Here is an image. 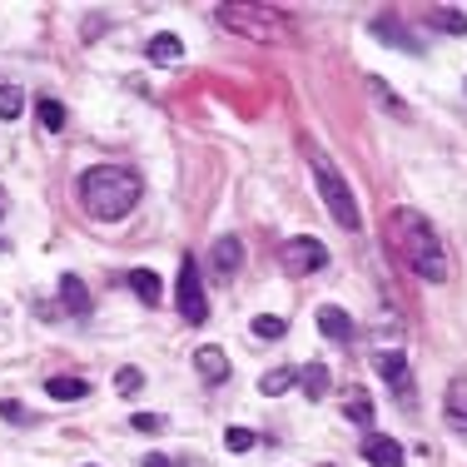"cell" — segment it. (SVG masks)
Wrapping results in <instances>:
<instances>
[{"instance_id": "cell-1", "label": "cell", "mask_w": 467, "mask_h": 467, "mask_svg": "<svg viewBox=\"0 0 467 467\" xmlns=\"http://www.w3.org/2000/svg\"><path fill=\"white\" fill-rule=\"evenodd\" d=\"M388 244H393V254L418 274V279H428V284L448 279V249H442L438 229H432L418 209H393V214H388Z\"/></svg>"}, {"instance_id": "cell-2", "label": "cell", "mask_w": 467, "mask_h": 467, "mask_svg": "<svg viewBox=\"0 0 467 467\" xmlns=\"http://www.w3.org/2000/svg\"><path fill=\"white\" fill-rule=\"evenodd\" d=\"M140 194H144L140 174L125 170V164H95V170L80 180V204H85V214L109 219V224H115V219H125L130 209L140 204Z\"/></svg>"}, {"instance_id": "cell-3", "label": "cell", "mask_w": 467, "mask_h": 467, "mask_svg": "<svg viewBox=\"0 0 467 467\" xmlns=\"http://www.w3.org/2000/svg\"><path fill=\"white\" fill-rule=\"evenodd\" d=\"M308 164H314V184H318V194H324L328 214L338 219V224L348 229V234H358V229H363V214H358V204H353V194H348V184H343V174L328 164L324 150H308Z\"/></svg>"}, {"instance_id": "cell-4", "label": "cell", "mask_w": 467, "mask_h": 467, "mask_svg": "<svg viewBox=\"0 0 467 467\" xmlns=\"http://www.w3.org/2000/svg\"><path fill=\"white\" fill-rule=\"evenodd\" d=\"M279 264L294 274V279H304V274H318L328 264V249L318 239H308V234H298V239H288L279 249Z\"/></svg>"}, {"instance_id": "cell-5", "label": "cell", "mask_w": 467, "mask_h": 467, "mask_svg": "<svg viewBox=\"0 0 467 467\" xmlns=\"http://www.w3.org/2000/svg\"><path fill=\"white\" fill-rule=\"evenodd\" d=\"M180 314L189 318V324H204L209 318V304H204V279H199V264L194 259H184L180 264Z\"/></svg>"}, {"instance_id": "cell-6", "label": "cell", "mask_w": 467, "mask_h": 467, "mask_svg": "<svg viewBox=\"0 0 467 467\" xmlns=\"http://www.w3.org/2000/svg\"><path fill=\"white\" fill-rule=\"evenodd\" d=\"M373 368L383 373V383L393 388L398 398H413V373H408V358H403V348H383V353H373Z\"/></svg>"}, {"instance_id": "cell-7", "label": "cell", "mask_w": 467, "mask_h": 467, "mask_svg": "<svg viewBox=\"0 0 467 467\" xmlns=\"http://www.w3.org/2000/svg\"><path fill=\"white\" fill-rule=\"evenodd\" d=\"M363 462L368 467H403V442L388 432H368L363 438Z\"/></svg>"}, {"instance_id": "cell-8", "label": "cell", "mask_w": 467, "mask_h": 467, "mask_svg": "<svg viewBox=\"0 0 467 467\" xmlns=\"http://www.w3.org/2000/svg\"><path fill=\"white\" fill-rule=\"evenodd\" d=\"M209 264H214V274L229 284L234 274L244 269V244L234 239V234H229V239H214V254H209Z\"/></svg>"}, {"instance_id": "cell-9", "label": "cell", "mask_w": 467, "mask_h": 467, "mask_svg": "<svg viewBox=\"0 0 467 467\" xmlns=\"http://www.w3.org/2000/svg\"><path fill=\"white\" fill-rule=\"evenodd\" d=\"M194 368L204 383H229V353L219 348V343H204V348L194 353Z\"/></svg>"}, {"instance_id": "cell-10", "label": "cell", "mask_w": 467, "mask_h": 467, "mask_svg": "<svg viewBox=\"0 0 467 467\" xmlns=\"http://www.w3.org/2000/svg\"><path fill=\"white\" fill-rule=\"evenodd\" d=\"M318 328H324V338H333V343H348L353 338V318L343 314V308H333V304L318 308Z\"/></svg>"}, {"instance_id": "cell-11", "label": "cell", "mask_w": 467, "mask_h": 467, "mask_svg": "<svg viewBox=\"0 0 467 467\" xmlns=\"http://www.w3.org/2000/svg\"><path fill=\"white\" fill-rule=\"evenodd\" d=\"M125 284L135 288V298H140V304H160V294H164V284H160V274H154V269H135Z\"/></svg>"}, {"instance_id": "cell-12", "label": "cell", "mask_w": 467, "mask_h": 467, "mask_svg": "<svg viewBox=\"0 0 467 467\" xmlns=\"http://www.w3.org/2000/svg\"><path fill=\"white\" fill-rule=\"evenodd\" d=\"M60 298H65V308H70L75 318L90 314V294H85V284L75 279V274H65V279H60Z\"/></svg>"}, {"instance_id": "cell-13", "label": "cell", "mask_w": 467, "mask_h": 467, "mask_svg": "<svg viewBox=\"0 0 467 467\" xmlns=\"http://www.w3.org/2000/svg\"><path fill=\"white\" fill-rule=\"evenodd\" d=\"M180 55H184V46H180V36H154L150 40V65H180Z\"/></svg>"}, {"instance_id": "cell-14", "label": "cell", "mask_w": 467, "mask_h": 467, "mask_svg": "<svg viewBox=\"0 0 467 467\" xmlns=\"http://www.w3.org/2000/svg\"><path fill=\"white\" fill-rule=\"evenodd\" d=\"M46 393L55 398V403H75V398H85V393H90V383H85V378H50V383H46Z\"/></svg>"}, {"instance_id": "cell-15", "label": "cell", "mask_w": 467, "mask_h": 467, "mask_svg": "<svg viewBox=\"0 0 467 467\" xmlns=\"http://www.w3.org/2000/svg\"><path fill=\"white\" fill-rule=\"evenodd\" d=\"M442 408H448V418L458 422V428H467V378H452V383H448Z\"/></svg>"}, {"instance_id": "cell-16", "label": "cell", "mask_w": 467, "mask_h": 467, "mask_svg": "<svg viewBox=\"0 0 467 467\" xmlns=\"http://www.w3.org/2000/svg\"><path fill=\"white\" fill-rule=\"evenodd\" d=\"M298 388H304L314 403H318V398H328V368H324V363H308V368L298 373Z\"/></svg>"}, {"instance_id": "cell-17", "label": "cell", "mask_w": 467, "mask_h": 467, "mask_svg": "<svg viewBox=\"0 0 467 467\" xmlns=\"http://www.w3.org/2000/svg\"><path fill=\"white\" fill-rule=\"evenodd\" d=\"M428 20H432V26H438V30H448V36H467V16H462V10L432 5V10H428Z\"/></svg>"}, {"instance_id": "cell-18", "label": "cell", "mask_w": 467, "mask_h": 467, "mask_svg": "<svg viewBox=\"0 0 467 467\" xmlns=\"http://www.w3.org/2000/svg\"><path fill=\"white\" fill-rule=\"evenodd\" d=\"M294 378H298L294 368H269V373L259 378V393H264V398H279V393H288V388H294Z\"/></svg>"}, {"instance_id": "cell-19", "label": "cell", "mask_w": 467, "mask_h": 467, "mask_svg": "<svg viewBox=\"0 0 467 467\" xmlns=\"http://www.w3.org/2000/svg\"><path fill=\"white\" fill-rule=\"evenodd\" d=\"M26 115V90L20 85H0V119H20Z\"/></svg>"}, {"instance_id": "cell-20", "label": "cell", "mask_w": 467, "mask_h": 467, "mask_svg": "<svg viewBox=\"0 0 467 467\" xmlns=\"http://www.w3.org/2000/svg\"><path fill=\"white\" fill-rule=\"evenodd\" d=\"M373 36H378V40H393V46H403V50H422L418 40L408 36L403 26H398V20H378V26H373Z\"/></svg>"}, {"instance_id": "cell-21", "label": "cell", "mask_w": 467, "mask_h": 467, "mask_svg": "<svg viewBox=\"0 0 467 467\" xmlns=\"http://www.w3.org/2000/svg\"><path fill=\"white\" fill-rule=\"evenodd\" d=\"M343 413H348L353 422H363V428H368V422H373V398L353 388V393H348V403H343Z\"/></svg>"}, {"instance_id": "cell-22", "label": "cell", "mask_w": 467, "mask_h": 467, "mask_svg": "<svg viewBox=\"0 0 467 467\" xmlns=\"http://www.w3.org/2000/svg\"><path fill=\"white\" fill-rule=\"evenodd\" d=\"M249 328H254V338H284V333H288V324H284V318H274V314H259Z\"/></svg>"}, {"instance_id": "cell-23", "label": "cell", "mask_w": 467, "mask_h": 467, "mask_svg": "<svg viewBox=\"0 0 467 467\" xmlns=\"http://www.w3.org/2000/svg\"><path fill=\"white\" fill-rule=\"evenodd\" d=\"M40 125H46L50 130V135H55V130H65V109H60V99H40Z\"/></svg>"}, {"instance_id": "cell-24", "label": "cell", "mask_w": 467, "mask_h": 467, "mask_svg": "<svg viewBox=\"0 0 467 467\" xmlns=\"http://www.w3.org/2000/svg\"><path fill=\"white\" fill-rule=\"evenodd\" d=\"M115 388H119L125 398H135L140 388H144V373H140V368H119V373H115Z\"/></svg>"}, {"instance_id": "cell-25", "label": "cell", "mask_w": 467, "mask_h": 467, "mask_svg": "<svg viewBox=\"0 0 467 467\" xmlns=\"http://www.w3.org/2000/svg\"><path fill=\"white\" fill-rule=\"evenodd\" d=\"M224 448H229V452H249V448H254V432H249V428H229V432H224Z\"/></svg>"}, {"instance_id": "cell-26", "label": "cell", "mask_w": 467, "mask_h": 467, "mask_svg": "<svg viewBox=\"0 0 467 467\" xmlns=\"http://www.w3.org/2000/svg\"><path fill=\"white\" fill-rule=\"evenodd\" d=\"M368 90H373L378 99H383V105H388V109H393V115H408V109H403V99H398L393 90H388V85H383V80H368Z\"/></svg>"}, {"instance_id": "cell-27", "label": "cell", "mask_w": 467, "mask_h": 467, "mask_svg": "<svg viewBox=\"0 0 467 467\" xmlns=\"http://www.w3.org/2000/svg\"><path fill=\"white\" fill-rule=\"evenodd\" d=\"M130 428H135V432H160L164 418L160 413H135V418H130Z\"/></svg>"}, {"instance_id": "cell-28", "label": "cell", "mask_w": 467, "mask_h": 467, "mask_svg": "<svg viewBox=\"0 0 467 467\" xmlns=\"http://www.w3.org/2000/svg\"><path fill=\"white\" fill-rule=\"evenodd\" d=\"M0 418H10V422H20V418H26V413H20V403H10V398H5V403H0Z\"/></svg>"}, {"instance_id": "cell-29", "label": "cell", "mask_w": 467, "mask_h": 467, "mask_svg": "<svg viewBox=\"0 0 467 467\" xmlns=\"http://www.w3.org/2000/svg\"><path fill=\"white\" fill-rule=\"evenodd\" d=\"M140 467H174V462H170V458H164V452H150V458H144Z\"/></svg>"}, {"instance_id": "cell-30", "label": "cell", "mask_w": 467, "mask_h": 467, "mask_svg": "<svg viewBox=\"0 0 467 467\" xmlns=\"http://www.w3.org/2000/svg\"><path fill=\"white\" fill-rule=\"evenodd\" d=\"M0 209H5V204H0Z\"/></svg>"}]
</instances>
